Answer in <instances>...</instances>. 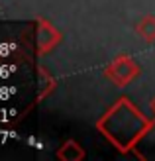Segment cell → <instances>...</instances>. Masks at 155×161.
<instances>
[{
	"label": "cell",
	"mask_w": 155,
	"mask_h": 161,
	"mask_svg": "<svg viewBox=\"0 0 155 161\" xmlns=\"http://www.w3.org/2000/svg\"><path fill=\"white\" fill-rule=\"evenodd\" d=\"M141 75V67L137 65V61L134 57H130L128 53L116 55L108 65L104 67V79L112 83L114 86L124 88L128 85H132L134 80Z\"/></svg>",
	"instance_id": "7a4b0ae2"
},
{
	"label": "cell",
	"mask_w": 155,
	"mask_h": 161,
	"mask_svg": "<svg viewBox=\"0 0 155 161\" xmlns=\"http://www.w3.org/2000/svg\"><path fill=\"white\" fill-rule=\"evenodd\" d=\"M61 31L57 30L49 20L45 18H36V51L39 57L51 53L57 45L61 43Z\"/></svg>",
	"instance_id": "3957f363"
},
{
	"label": "cell",
	"mask_w": 155,
	"mask_h": 161,
	"mask_svg": "<svg viewBox=\"0 0 155 161\" xmlns=\"http://www.w3.org/2000/svg\"><path fill=\"white\" fill-rule=\"evenodd\" d=\"M53 88H55V80L53 77L47 73V71L43 67H39V88H37V102L39 100H43L49 92H53Z\"/></svg>",
	"instance_id": "8992f818"
},
{
	"label": "cell",
	"mask_w": 155,
	"mask_h": 161,
	"mask_svg": "<svg viewBox=\"0 0 155 161\" xmlns=\"http://www.w3.org/2000/svg\"><path fill=\"white\" fill-rule=\"evenodd\" d=\"M149 110H151V114H153V118H155V96H153L151 102H149Z\"/></svg>",
	"instance_id": "52a82bcc"
},
{
	"label": "cell",
	"mask_w": 155,
	"mask_h": 161,
	"mask_svg": "<svg viewBox=\"0 0 155 161\" xmlns=\"http://www.w3.org/2000/svg\"><path fill=\"white\" fill-rule=\"evenodd\" d=\"M55 155H57V159H61V161H83L86 153H85V149L80 147L75 140H67L59 149H57Z\"/></svg>",
	"instance_id": "5b68a950"
},
{
	"label": "cell",
	"mask_w": 155,
	"mask_h": 161,
	"mask_svg": "<svg viewBox=\"0 0 155 161\" xmlns=\"http://www.w3.org/2000/svg\"><path fill=\"white\" fill-rule=\"evenodd\" d=\"M134 31L141 42L155 43V16H151V14L141 16V18L134 24Z\"/></svg>",
	"instance_id": "277c9868"
},
{
	"label": "cell",
	"mask_w": 155,
	"mask_h": 161,
	"mask_svg": "<svg viewBox=\"0 0 155 161\" xmlns=\"http://www.w3.org/2000/svg\"><path fill=\"white\" fill-rule=\"evenodd\" d=\"M153 122L155 118L149 120L147 116H143L132 100L122 96L96 122V130L118 151L128 153V151H132L140 146V142L151 130Z\"/></svg>",
	"instance_id": "6da1fadb"
}]
</instances>
